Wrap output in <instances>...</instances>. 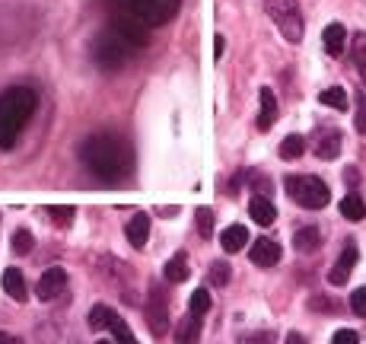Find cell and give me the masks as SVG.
<instances>
[{
    "instance_id": "cell-1",
    "label": "cell",
    "mask_w": 366,
    "mask_h": 344,
    "mask_svg": "<svg viewBox=\"0 0 366 344\" xmlns=\"http://www.w3.org/2000/svg\"><path fill=\"white\" fill-rule=\"evenodd\" d=\"M80 159L83 166L102 182H121L131 175V166H134V153L121 137L115 134H93L83 141L80 147Z\"/></svg>"
},
{
    "instance_id": "cell-2",
    "label": "cell",
    "mask_w": 366,
    "mask_h": 344,
    "mask_svg": "<svg viewBox=\"0 0 366 344\" xmlns=\"http://www.w3.org/2000/svg\"><path fill=\"white\" fill-rule=\"evenodd\" d=\"M38 105V93L29 86H10L7 93H0V150H10L23 127L29 125L32 112Z\"/></svg>"
},
{
    "instance_id": "cell-3",
    "label": "cell",
    "mask_w": 366,
    "mask_h": 344,
    "mask_svg": "<svg viewBox=\"0 0 366 344\" xmlns=\"http://www.w3.org/2000/svg\"><path fill=\"white\" fill-rule=\"evenodd\" d=\"M121 7H125V16L137 19L147 29H157L179 13L182 0H121Z\"/></svg>"
},
{
    "instance_id": "cell-4",
    "label": "cell",
    "mask_w": 366,
    "mask_h": 344,
    "mask_svg": "<svg viewBox=\"0 0 366 344\" xmlns=\"http://www.w3.org/2000/svg\"><path fill=\"white\" fill-rule=\"evenodd\" d=\"M131 52H134V45H131L115 26L109 32H102V36H96V42H93V58H96V64L105 70H118L121 64L131 58Z\"/></svg>"
},
{
    "instance_id": "cell-5",
    "label": "cell",
    "mask_w": 366,
    "mask_h": 344,
    "mask_svg": "<svg viewBox=\"0 0 366 344\" xmlns=\"http://www.w3.org/2000/svg\"><path fill=\"white\" fill-rule=\"evenodd\" d=\"M284 188H287V195L306 210H319L331 201L328 185H325L319 175H290V179L284 182Z\"/></svg>"
},
{
    "instance_id": "cell-6",
    "label": "cell",
    "mask_w": 366,
    "mask_h": 344,
    "mask_svg": "<svg viewBox=\"0 0 366 344\" xmlns=\"http://www.w3.org/2000/svg\"><path fill=\"white\" fill-rule=\"evenodd\" d=\"M264 7H268V16L274 19V26L287 42L303 38V16H299L296 0H264Z\"/></svg>"
},
{
    "instance_id": "cell-7",
    "label": "cell",
    "mask_w": 366,
    "mask_h": 344,
    "mask_svg": "<svg viewBox=\"0 0 366 344\" xmlns=\"http://www.w3.org/2000/svg\"><path fill=\"white\" fill-rule=\"evenodd\" d=\"M147 322H150V331H153L157 338H163L166 329H169V303H166V297H163V290H159V284L150 287Z\"/></svg>"
},
{
    "instance_id": "cell-8",
    "label": "cell",
    "mask_w": 366,
    "mask_h": 344,
    "mask_svg": "<svg viewBox=\"0 0 366 344\" xmlns=\"http://www.w3.org/2000/svg\"><path fill=\"white\" fill-rule=\"evenodd\" d=\"M353 265H357V242H353V240H347V242H344L341 258H337V262H335V268L328 271V284H331V287H341L344 281L351 277Z\"/></svg>"
},
{
    "instance_id": "cell-9",
    "label": "cell",
    "mask_w": 366,
    "mask_h": 344,
    "mask_svg": "<svg viewBox=\"0 0 366 344\" xmlns=\"http://www.w3.org/2000/svg\"><path fill=\"white\" fill-rule=\"evenodd\" d=\"M67 287V271L64 268H48L45 274L38 277V299H54L61 290Z\"/></svg>"
},
{
    "instance_id": "cell-10",
    "label": "cell",
    "mask_w": 366,
    "mask_h": 344,
    "mask_svg": "<svg viewBox=\"0 0 366 344\" xmlns=\"http://www.w3.org/2000/svg\"><path fill=\"white\" fill-rule=\"evenodd\" d=\"M248 255H252V262H255V265H262V268H271V265L280 262V246H277L274 240H268V236H262V240H255V242H252Z\"/></svg>"
},
{
    "instance_id": "cell-11",
    "label": "cell",
    "mask_w": 366,
    "mask_h": 344,
    "mask_svg": "<svg viewBox=\"0 0 366 344\" xmlns=\"http://www.w3.org/2000/svg\"><path fill=\"white\" fill-rule=\"evenodd\" d=\"M125 236H127V242H131L134 249L147 246V240H150V217H147V214H134V217L127 220Z\"/></svg>"
},
{
    "instance_id": "cell-12",
    "label": "cell",
    "mask_w": 366,
    "mask_h": 344,
    "mask_svg": "<svg viewBox=\"0 0 366 344\" xmlns=\"http://www.w3.org/2000/svg\"><path fill=\"white\" fill-rule=\"evenodd\" d=\"M248 217H252L258 226H271L277 220V208L264 195H255L252 201H248Z\"/></svg>"
},
{
    "instance_id": "cell-13",
    "label": "cell",
    "mask_w": 366,
    "mask_h": 344,
    "mask_svg": "<svg viewBox=\"0 0 366 344\" xmlns=\"http://www.w3.org/2000/svg\"><path fill=\"white\" fill-rule=\"evenodd\" d=\"M0 284H3V290H7V297H13L16 303H26V277H23V271H16V268H7L3 271V277H0Z\"/></svg>"
},
{
    "instance_id": "cell-14",
    "label": "cell",
    "mask_w": 366,
    "mask_h": 344,
    "mask_svg": "<svg viewBox=\"0 0 366 344\" xmlns=\"http://www.w3.org/2000/svg\"><path fill=\"white\" fill-rule=\"evenodd\" d=\"M321 42H325V52L331 58H337V54H344V45H347V32H344L341 23H328L321 32Z\"/></svg>"
},
{
    "instance_id": "cell-15",
    "label": "cell",
    "mask_w": 366,
    "mask_h": 344,
    "mask_svg": "<svg viewBox=\"0 0 366 344\" xmlns=\"http://www.w3.org/2000/svg\"><path fill=\"white\" fill-rule=\"evenodd\" d=\"M341 131H325V134L319 137V143H315V157L319 159H337L341 157Z\"/></svg>"
},
{
    "instance_id": "cell-16",
    "label": "cell",
    "mask_w": 366,
    "mask_h": 344,
    "mask_svg": "<svg viewBox=\"0 0 366 344\" xmlns=\"http://www.w3.org/2000/svg\"><path fill=\"white\" fill-rule=\"evenodd\" d=\"M248 242V230L242 224H232V226H226L223 233H220V246H223V252H239L242 246Z\"/></svg>"
},
{
    "instance_id": "cell-17",
    "label": "cell",
    "mask_w": 366,
    "mask_h": 344,
    "mask_svg": "<svg viewBox=\"0 0 366 344\" xmlns=\"http://www.w3.org/2000/svg\"><path fill=\"white\" fill-rule=\"evenodd\" d=\"M258 99H262V115H258V131H271L277 121V99L274 93L264 86L262 93H258Z\"/></svg>"
},
{
    "instance_id": "cell-18",
    "label": "cell",
    "mask_w": 366,
    "mask_h": 344,
    "mask_svg": "<svg viewBox=\"0 0 366 344\" xmlns=\"http://www.w3.org/2000/svg\"><path fill=\"white\" fill-rule=\"evenodd\" d=\"M198 338H201V315L188 313L185 319L175 325V341H179V344H195Z\"/></svg>"
},
{
    "instance_id": "cell-19",
    "label": "cell",
    "mask_w": 366,
    "mask_h": 344,
    "mask_svg": "<svg viewBox=\"0 0 366 344\" xmlns=\"http://www.w3.org/2000/svg\"><path fill=\"white\" fill-rule=\"evenodd\" d=\"M293 246H296L303 255L315 252V249L321 246V233H319V226H303V230H296V236H293Z\"/></svg>"
},
{
    "instance_id": "cell-20",
    "label": "cell",
    "mask_w": 366,
    "mask_h": 344,
    "mask_svg": "<svg viewBox=\"0 0 366 344\" xmlns=\"http://www.w3.org/2000/svg\"><path fill=\"white\" fill-rule=\"evenodd\" d=\"M341 217H344V220H353V224L366 217V201L357 195V191L344 195V201H341Z\"/></svg>"
},
{
    "instance_id": "cell-21",
    "label": "cell",
    "mask_w": 366,
    "mask_h": 344,
    "mask_svg": "<svg viewBox=\"0 0 366 344\" xmlns=\"http://www.w3.org/2000/svg\"><path fill=\"white\" fill-rule=\"evenodd\" d=\"M163 274H166V281H172V284H182V281H185V277H188V262H185V252L172 255L169 262H166Z\"/></svg>"
},
{
    "instance_id": "cell-22",
    "label": "cell",
    "mask_w": 366,
    "mask_h": 344,
    "mask_svg": "<svg viewBox=\"0 0 366 344\" xmlns=\"http://www.w3.org/2000/svg\"><path fill=\"white\" fill-rule=\"evenodd\" d=\"M306 153V137L303 134H290V137H284V143H280V159H299Z\"/></svg>"
},
{
    "instance_id": "cell-23",
    "label": "cell",
    "mask_w": 366,
    "mask_h": 344,
    "mask_svg": "<svg viewBox=\"0 0 366 344\" xmlns=\"http://www.w3.org/2000/svg\"><path fill=\"white\" fill-rule=\"evenodd\" d=\"M112 319H115V313L109 306H102V303H96V306L90 309V329L93 331H102V329H112Z\"/></svg>"
},
{
    "instance_id": "cell-24",
    "label": "cell",
    "mask_w": 366,
    "mask_h": 344,
    "mask_svg": "<svg viewBox=\"0 0 366 344\" xmlns=\"http://www.w3.org/2000/svg\"><path fill=\"white\" fill-rule=\"evenodd\" d=\"M319 102L344 112V109H347V93H344V86H328L325 93H319Z\"/></svg>"
},
{
    "instance_id": "cell-25",
    "label": "cell",
    "mask_w": 366,
    "mask_h": 344,
    "mask_svg": "<svg viewBox=\"0 0 366 344\" xmlns=\"http://www.w3.org/2000/svg\"><path fill=\"white\" fill-rule=\"evenodd\" d=\"M207 309H210V293L204 290V287L188 297V313H191V315H204Z\"/></svg>"
},
{
    "instance_id": "cell-26",
    "label": "cell",
    "mask_w": 366,
    "mask_h": 344,
    "mask_svg": "<svg viewBox=\"0 0 366 344\" xmlns=\"http://www.w3.org/2000/svg\"><path fill=\"white\" fill-rule=\"evenodd\" d=\"M195 217H198V233H201L204 240H210V236H214V210H210V208H198Z\"/></svg>"
},
{
    "instance_id": "cell-27",
    "label": "cell",
    "mask_w": 366,
    "mask_h": 344,
    "mask_svg": "<svg viewBox=\"0 0 366 344\" xmlns=\"http://www.w3.org/2000/svg\"><path fill=\"white\" fill-rule=\"evenodd\" d=\"M351 54H353V61H357V68L366 74V32H357V36H353Z\"/></svg>"
},
{
    "instance_id": "cell-28",
    "label": "cell",
    "mask_w": 366,
    "mask_h": 344,
    "mask_svg": "<svg viewBox=\"0 0 366 344\" xmlns=\"http://www.w3.org/2000/svg\"><path fill=\"white\" fill-rule=\"evenodd\" d=\"M112 331H115V344H137V338L131 335V329H127V322L118 319V315L112 319Z\"/></svg>"
},
{
    "instance_id": "cell-29",
    "label": "cell",
    "mask_w": 366,
    "mask_h": 344,
    "mask_svg": "<svg viewBox=\"0 0 366 344\" xmlns=\"http://www.w3.org/2000/svg\"><path fill=\"white\" fill-rule=\"evenodd\" d=\"M13 252L16 255H29L32 252V233L29 230H16L13 233Z\"/></svg>"
},
{
    "instance_id": "cell-30",
    "label": "cell",
    "mask_w": 366,
    "mask_h": 344,
    "mask_svg": "<svg viewBox=\"0 0 366 344\" xmlns=\"http://www.w3.org/2000/svg\"><path fill=\"white\" fill-rule=\"evenodd\" d=\"M210 284H217V287L230 284V265H226V262L210 265Z\"/></svg>"
},
{
    "instance_id": "cell-31",
    "label": "cell",
    "mask_w": 366,
    "mask_h": 344,
    "mask_svg": "<svg viewBox=\"0 0 366 344\" xmlns=\"http://www.w3.org/2000/svg\"><path fill=\"white\" fill-rule=\"evenodd\" d=\"M239 344H274V331H252V335H242Z\"/></svg>"
},
{
    "instance_id": "cell-32",
    "label": "cell",
    "mask_w": 366,
    "mask_h": 344,
    "mask_svg": "<svg viewBox=\"0 0 366 344\" xmlns=\"http://www.w3.org/2000/svg\"><path fill=\"white\" fill-rule=\"evenodd\" d=\"M351 309H353L357 315H363V319H366V287H360V290L351 293Z\"/></svg>"
},
{
    "instance_id": "cell-33",
    "label": "cell",
    "mask_w": 366,
    "mask_h": 344,
    "mask_svg": "<svg viewBox=\"0 0 366 344\" xmlns=\"http://www.w3.org/2000/svg\"><path fill=\"white\" fill-rule=\"evenodd\" d=\"M48 214H51V217H58V224H70V217H74V208H70V204H64V208H61V204H51V208H48Z\"/></svg>"
},
{
    "instance_id": "cell-34",
    "label": "cell",
    "mask_w": 366,
    "mask_h": 344,
    "mask_svg": "<svg viewBox=\"0 0 366 344\" xmlns=\"http://www.w3.org/2000/svg\"><path fill=\"white\" fill-rule=\"evenodd\" d=\"M331 344H360V335L353 329H341V331H335Z\"/></svg>"
},
{
    "instance_id": "cell-35",
    "label": "cell",
    "mask_w": 366,
    "mask_h": 344,
    "mask_svg": "<svg viewBox=\"0 0 366 344\" xmlns=\"http://www.w3.org/2000/svg\"><path fill=\"white\" fill-rule=\"evenodd\" d=\"M357 131L366 134V96L357 99Z\"/></svg>"
},
{
    "instance_id": "cell-36",
    "label": "cell",
    "mask_w": 366,
    "mask_h": 344,
    "mask_svg": "<svg viewBox=\"0 0 366 344\" xmlns=\"http://www.w3.org/2000/svg\"><path fill=\"white\" fill-rule=\"evenodd\" d=\"M309 309H325V313H331V309H337L335 303H328V299H309Z\"/></svg>"
},
{
    "instance_id": "cell-37",
    "label": "cell",
    "mask_w": 366,
    "mask_h": 344,
    "mask_svg": "<svg viewBox=\"0 0 366 344\" xmlns=\"http://www.w3.org/2000/svg\"><path fill=\"white\" fill-rule=\"evenodd\" d=\"M223 42H226V38L223 36H217V38H214V58H223Z\"/></svg>"
},
{
    "instance_id": "cell-38",
    "label": "cell",
    "mask_w": 366,
    "mask_h": 344,
    "mask_svg": "<svg viewBox=\"0 0 366 344\" xmlns=\"http://www.w3.org/2000/svg\"><path fill=\"white\" fill-rule=\"evenodd\" d=\"M284 344H306V338L299 335V331H290V335H287V341Z\"/></svg>"
},
{
    "instance_id": "cell-39",
    "label": "cell",
    "mask_w": 366,
    "mask_h": 344,
    "mask_svg": "<svg viewBox=\"0 0 366 344\" xmlns=\"http://www.w3.org/2000/svg\"><path fill=\"white\" fill-rule=\"evenodd\" d=\"M0 344H13V341H10V338L3 335V331H0Z\"/></svg>"
},
{
    "instance_id": "cell-40",
    "label": "cell",
    "mask_w": 366,
    "mask_h": 344,
    "mask_svg": "<svg viewBox=\"0 0 366 344\" xmlns=\"http://www.w3.org/2000/svg\"><path fill=\"white\" fill-rule=\"evenodd\" d=\"M13 344H23V341H19V338H13Z\"/></svg>"
},
{
    "instance_id": "cell-41",
    "label": "cell",
    "mask_w": 366,
    "mask_h": 344,
    "mask_svg": "<svg viewBox=\"0 0 366 344\" xmlns=\"http://www.w3.org/2000/svg\"><path fill=\"white\" fill-rule=\"evenodd\" d=\"M96 344H112V341H96Z\"/></svg>"
}]
</instances>
